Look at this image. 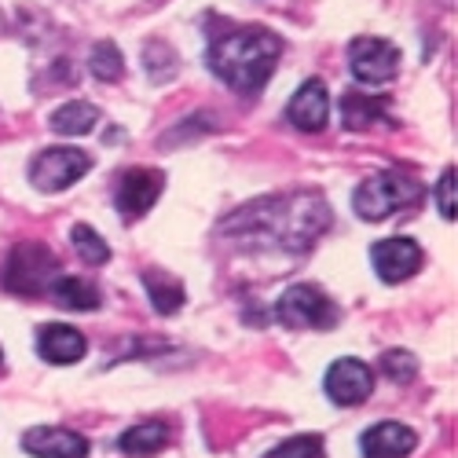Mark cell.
<instances>
[{"instance_id": "6da1fadb", "label": "cell", "mask_w": 458, "mask_h": 458, "mask_svg": "<svg viewBox=\"0 0 458 458\" xmlns=\"http://www.w3.org/2000/svg\"><path fill=\"white\" fill-rule=\"evenodd\" d=\"M330 227V206L319 195H283L260 199L227 216L220 232L242 246H279L290 253L309 250Z\"/></svg>"}, {"instance_id": "7a4b0ae2", "label": "cell", "mask_w": 458, "mask_h": 458, "mask_svg": "<svg viewBox=\"0 0 458 458\" xmlns=\"http://www.w3.org/2000/svg\"><path fill=\"white\" fill-rule=\"evenodd\" d=\"M279 55H283V41L276 33L260 30V26H246L239 33L220 37V41L209 48L206 63L224 85L253 96V92L264 89V81L272 78Z\"/></svg>"}, {"instance_id": "3957f363", "label": "cell", "mask_w": 458, "mask_h": 458, "mask_svg": "<svg viewBox=\"0 0 458 458\" xmlns=\"http://www.w3.org/2000/svg\"><path fill=\"white\" fill-rule=\"evenodd\" d=\"M422 199V183H418L414 173L407 169H381L374 176H367L360 187H356V213L363 220H386L407 206H414Z\"/></svg>"}, {"instance_id": "277c9868", "label": "cell", "mask_w": 458, "mask_h": 458, "mask_svg": "<svg viewBox=\"0 0 458 458\" xmlns=\"http://www.w3.org/2000/svg\"><path fill=\"white\" fill-rule=\"evenodd\" d=\"M55 276H59V257H52L48 246L19 242L4 260V276H0V283H4L12 293L41 297V293H48Z\"/></svg>"}, {"instance_id": "5b68a950", "label": "cell", "mask_w": 458, "mask_h": 458, "mask_svg": "<svg viewBox=\"0 0 458 458\" xmlns=\"http://www.w3.org/2000/svg\"><path fill=\"white\" fill-rule=\"evenodd\" d=\"M89 155L78 147H52L45 150L41 158L33 162L30 169V180L37 191H45V195H55V191H66L70 183H78L85 173H89Z\"/></svg>"}, {"instance_id": "8992f818", "label": "cell", "mask_w": 458, "mask_h": 458, "mask_svg": "<svg viewBox=\"0 0 458 458\" xmlns=\"http://www.w3.org/2000/svg\"><path fill=\"white\" fill-rule=\"evenodd\" d=\"M276 316L286 323V327H312V330H323V327H334L337 323V309L327 301V293H319L316 286H290L279 304H276Z\"/></svg>"}, {"instance_id": "52a82bcc", "label": "cell", "mask_w": 458, "mask_h": 458, "mask_svg": "<svg viewBox=\"0 0 458 458\" xmlns=\"http://www.w3.org/2000/svg\"><path fill=\"white\" fill-rule=\"evenodd\" d=\"M349 66L363 85H386L400 70V52L396 45L381 41V37H360L349 48Z\"/></svg>"}, {"instance_id": "ba28073f", "label": "cell", "mask_w": 458, "mask_h": 458, "mask_svg": "<svg viewBox=\"0 0 458 458\" xmlns=\"http://www.w3.org/2000/svg\"><path fill=\"white\" fill-rule=\"evenodd\" d=\"M162 187H165V176L158 169H143V165L129 169L122 176V183H118V199H114V202H118V213L125 220H140L150 206L158 202Z\"/></svg>"}, {"instance_id": "9c48e42d", "label": "cell", "mask_w": 458, "mask_h": 458, "mask_svg": "<svg viewBox=\"0 0 458 458\" xmlns=\"http://www.w3.org/2000/svg\"><path fill=\"white\" fill-rule=\"evenodd\" d=\"M374 393V374L360 360H337L327 370V396L337 407H356Z\"/></svg>"}, {"instance_id": "30bf717a", "label": "cell", "mask_w": 458, "mask_h": 458, "mask_svg": "<svg viewBox=\"0 0 458 458\" xmlns=\"http://www.w3.org/2000/svg\"><path fill=\"white\" fill-rule=\"evenodd\" d=\"M370 260H374L377 279L403 283V279H411L418 268H422V250H418L411 239H386V242H377L370 250Z\"/></svg>"}, {"instance_id": "8fae6325", "label": "cell", "mask_w": 458, "mask_h": 458, "mask_svg": "<svg viewBox=\"0 0 458 458\" xmlns=\"http://www.w3.org/2000/svg\"><path fill=\"white\" fill-rule=\"evenodd\" d=\"M286 118H290V125H297L301 132H319V129H327V122H330V96H327V85L323 81H304L301 89H297V96L290 99V106H286Z\"/></svg>"}, {"instance_id": "7c38bea8", "label": "cell", "mask_w": 458, "mask_h": 458, "mask_svg": "<svg viewBox=\"0 0 458 458\" xmlns=\"http://www.w3.org/2000/svg\"><path fill=\"white\" fill-rule=\"evenodd\" d=\"M37 352H41V360H48V363L66 367V363L85 360L89 341L81 330H73L66 323H48V327L37 330Z\"/></svg>"}, {"instance_id": "4fadbf2b", "label": "cell", "mask_w": 458, "mask_h": 458, "mask_svg": "<svg viewBox=\"0 0 458 458\" xmlns=\"http://www.w3.org/2000/svg\"><path fill=\"white\" fill-rule=\"evenodd\" d=\"M22 447L37 458H85L89 454V440L81 433H70V429H55V426H45V429H30L22 437Z\"/></svg>"}, {"instance_id": "5bb4252c", "label": "cell", "mask_w": 458, "mask_h": 458, "mask_svg": "<svg viewBox=\"0 0 458 458\" xmlns=\"http://www.w3.org/2000/svg\"><path fill=\"white\" fill-rule=\"evenodd\" d=\"M363 458H407L414 451V429L400 422H377L360 440Z\"/></svg>"}, {"instance_id": "9a60e30c", "label": "cell", "mask_w": 458, "mask_h": 458, "mask_svg": "<svg viewBox=\"0 0 458 458\" xmlns=\"http://www.w3.org/2000/svg\"><path fill=\"white\" fill-rule=\"evenodd\" d=\"M48 293H52L55 304H63V309H70V312H92V309H99V290L89 286L85 279L55 276L52 286H48Z\"/></svg>"}, {"instance_id": "2e32d148", "label": "cell", "mask_w": 458, "mask_h": 458, "mask_svg": "<svg viewBox=\"0 0 458 458\" xmlns=\"http://www.w3.org/2000/svg\"><path fill=\"white\" fill-rule=\"evenodd\" d=\"M341 118H345V129H370L374 122H386V103L349 92L341 99Z\"/></svg>"}, {"instance_id": "e0dca14e", "label": "cell", "mask_w": 458, "mask_h": 458, "mask_svg": "<svg viewBox=\"0 0 458 458\" xmlns=\"http://www.w3.org/2000/svg\"><path fill=\"white\" fill-rule=\"evenodd\" d=\"M96 122H99V110L92 103H81V99L66 103L52 114V129L63 132V136H85V132H92Z\"/></svg>"}, {"instance_id": "ac0fdd59", "label": "cell", "mask_w": 458, "mask_h": 458, "mask_svg": "<svg viewBox=\"0 0 458 458\" xmlns=\"http://www.w3.org/2000/svg\"><path fill=\"white\" fill-rule=\"evenodd\" d=\"M165 440H169V429H165L162 422H143V426H132L129 433H122L118 447H122L125 454L143 458V454L162 451V447H165Z\"/></svg>"}, {"instance_id": "d6986e66", "label": "cell", "mask_w": 458, "mask_h": 458, "mask_svg": "<svg viewBox=\"0 0 458 458\" xmlns=\"http://www.w3.org/2000/svg\"><path fill=\"white\" fill-rule=\"evenodd\" d=\"M143 283H147V293H150V301H155V309H158L162 316H173L180 304H183V286H180L173 276H165V272H147Z\"/></svg>"}, {"instance_id": "ffe728a7", "label": "cell", "mask_w": 458, "mask_h": 458, "mask_svg": "<svg viewBox=\"0 0 458 458\" xmlns=\"http://www.w3.org/2000/svg\"><path fill=\"white\" fill-rule=\"evenodd\" d=\"M89 66H92V73L99 81H118L122 70H125V59H122V52L114 48L110 41H99L92 48V55H89Z\"/></svg>"}, {"instance_id": "44dd1931", "label": "cell", "mask_w": 458, "mask_h": 458, "mask_svg": "<svg viewBox=\"0 0 458 458\" xmlns=\"http://www.w3.org/2000/svg\"><path fill=\"white\" fill-rule=\"evenodd\" d=\"M264 458H323V437H316V433L290 437L279 447H272Z\"/></svg>"}, {"instance_id": "7402d4cb", "label": "cell", "mask_w": 458, "mask_h": 458, "mask_svg": "<svg viewBox=\"0 0 458 458\" xmlns=\"http://www.w3.org/2000/svg\"><path fill=\"white\" fill-rule=\"evenodd\" d=\"M70 239H73V246H78V253L89 260V264H106V257H110V246L92 232L89 224H73V232H70Z\"/></svg>"}, {"instance_id": "603a6c76", "label": "cell", "mask_w": 458, "mask_h": 458, "mask_svg": "<svg viewBox=\"0 0 458 458\" xmlns=\"http://www.w3.org/2000/svg\"><path fill=\"white\" fill-rule=\"evenodd\" d=\"M381 370H386L393 381H411L414 370H418V360L403 349H389L386 356H381Z\"/></svg>"}, {"instance_id": "cb8c5ba5", "label": "cell", "mask_w": 458, "mask_h": 458, "mask_svg": "<svg viewBox=\"0 0 458 458\" xmlns=\"http://www.w3.org/2000/svg\"><path fill=\"white\" fill-rule=\"evenodd\" d=\"M437 206H440L444 220H454V169H444V176L437 183Z\"/></svg>"}, {"instance_id": "d4e9b609", "label": "cell", "mask_w": 458, "mask_h": 458, "mask_svg": "<svg viewBox=\"0 0 458 458\" xmlns=\"http://www.w3.org/2000/svg\"><path fill=\"white\" fill-rule=\"evenodd\" d=\"M0 360H4V356H0Z\"/></svg>"}]
</instances>
